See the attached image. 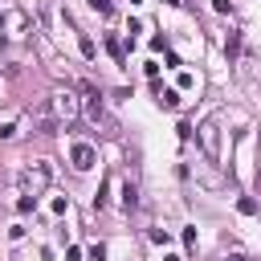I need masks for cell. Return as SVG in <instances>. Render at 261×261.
Wrapping results in <instances>:
<instances>
[{
  "label": "cell",
  "mask_w": 261,
  "mask_h": 261,
  "mask_svg": "<svg viewBox=\"0 0 261 261\" xmlns=\"http://www.w3.org/2000/svg\"><path fill=\"white\" fill-rule=\"evenodd\" d=\"M224 261H245V257H241V253H232V257H224Z\"/></svg>",
  "instance_id": "2e32d148"
},
{
  "label": "cell",
  "mask_w": 261,
  "mask_h": 261,
  "mask_svg": "<svg viewBox=\"0 0 261 261\" xmlns=\"http://www.w3.org/2000/svg\"><path fill=\"white\" fill-rule=\"evenodd\" d=\"M155 102H159L163 110H175V106H179V90H163V86H159V98H155Z\"/></svg>",
  "instance_id": "8992f818"
},
{
  "label": "cell",
  "mask_w": 261,
  "mask_h": 261,
  "mask_svg": "<svg viewBox=\"0 0 261 261\" xmlns=\"http://www.w3.org/2000/svg\"><path fill=\"white\" fill-rule=\"evenodd\" d=\"M122 208H126V212H135V208H139V188H135V184H126V188H122Z\"/></svg>",
  "instance_id": "52a82bcc"
},
{
  "label": "cell",
  "mask_w": 261,
  "mask_h": 261,
  "mask_svg": "<svg viewBox=\"0 0 261 261\" xmlns=\"http://www.w3.org/2000/svg\"><path fill=\"white\" fill-rule=\"evenodd\" d=\"M94 53H98V45H94V41L82 33V57H94Z\"/></svg>",
  "instance_id": "7c38bea8"
},
{
  "label": "cell",
  "mask_w": 261,
  "mask_h": 261,
  "mask_svg": "<svg viewBox=\"0 0 261 261\" xmlns=\"http://www.w3.org/2000/svg\"><path fill=\"white\" fill-rule=\"evenodd\" d=\"M82 94H86V102H82L86 118H90L94 126H102V130H114V118L106 114V102H102V94H98L94 86H82Z\"/></svg>",
  "instance_id": "7a4b0ae2"
},
{
  "label": "cell",
  "mask_w": 261,
  "mask_h": 261,
  "mask_svg": "<svg viewBox=\"0 0 261 261\" xmlns=\"http://www.w3.org/2000/svg\"><path fill=\"white\" fill-rule=\"evenodd\" d=\"M257 196H261V171H257Z\"/></svg>",
  "instance_id": "e0dca14e"
},
{
  "label": "cell",
  "mask_w": 261,
  "mask_h": 261,
  "mask_svg": "<svg viewBox=\"0 0 261 261\" xmlns=\"http://www.w3.org/2000/svg\"><path fill=\"white\" fill-rule=\"evenodd\" d=\"M212 8H216V12H232V4H228V0H212Z\"/></svg>",
  "instance_id": "9a60e30c"
},
{
  "label": "cell",
  "mask_w": 261,
  "mask_h": 261,
  "mask_svg": "<svg viewBox=\"0 0 261 261\" xmlns=\"http://www.w3.org/2000/svg\"><path fill=\"white\" fill-rule=\"evenodd\" d=\"M151 241H155V245H167V241H171V232H167V228H155V232H151Z\"/></svg>",
  "instance_id": "5bb4252c"
},
{
  "label": "cell",
  "mask_w": 261,
  "mask_h": 261,
  "mask_svg": "<svg viewBox=\"0 0 261 261\" xmlns=\"http://www.w3.org/2000/svg\"><path fill=\"white\" fill-rule=\"evenodd\" d=\"M224 53H228V57H237V53H241V33H228V41H224Z\"/></svg>",
  "instance_id": "9c48e42d"
},
{
  "label": "cell",
  "mask_w": 261,
  "mask_h": 261,
  "mask_svg": "<svg viewBox=\"0 0 261 261\" xmlns=\"http://www.w3.org/2000/svg\"><path fill=\"white\" fill-rule=\"evenodd\" d=\"M33 204H37V196H29V192H24V196L16 200V212H33Z\"/></svg>",
  "instance_id": "30bf717a"
},
{
  "label": "cell",
  "mask_w": 261,
  "mask_h": 261,
  "mask_svg": "<svg viewBox=\"0 0 261 261\" xmlns=\"http://www.w3.org/2000/svg\"><path fill=\"white\" fill-rule=\"evenodd\" d=\"M130 4H143V0H130Z\"/></svg>",
  "instance_id": "ac0fdd59"
},
{
  "label": "cell",
  "mask_w": 261,
  "mask_h": 261,
  "mask_svg": "<svg viewBox=\"0 0 261 261\" xmlns=\"http://www.w3.org/2000/svg\"><path fill=\"white\" fill-rule=\"evenodd\" d=\"M69 163H73L77 171H90V167L98 163V151H94L90 143H73V151H69Z\"/></svg>",
  "instance_id": "5b68a950"
},
{
  "label": "cell",
  "mask_w": 261,
  "mask_h": 261,
  "mask_svg": "<svg viewBox=\"0 0 261 261\" xmlns=\"http://www.w3.org/2000/svg\"><path fill=\"white\" fill-rule=\"evenodd\" d=\"M45 106L53 110V118H57V122H73V118L82 114V98H77L73 90H53V94L45 98Z\"/></svg>",
  "instance_id": "6da1fadb"
},
{
  "label": "cell",
  "mask_w": 261,
  "mask_h": 261,
  "mask_svg": "<svg viewBox=\"0 0 261 261\" xmlns=\"http://www.w3.org/2000/svg\"><path fill=\"white\" fill-rule=\"evenodd\" d=\"M90 4H94V12H102V16L114 12V0H90Z\"/></svg>",
  "instance_id": "8fae6325"
},
{
  "label": "cell",
  "mask_w": 261,
  "mask_h": 261,
  "mask_svg": "<svg viewBox=\"0 0 261 261\" xmlns=\"http://www.w3.org/2000/svg\"><path fill=\"white\" fill-rule=\"evenodd\" d=\"M106 49H110V57H114L118 65L126 61V49H122V41H118V37H106Z\"/></svg>",
  "instance_id": "ba28073f"
},
{
  "label": "cell",
  "mask_w": 261,
  "mask_h": 261,
  "mask_svg": "<svg viewBox=\"0 0 261 261\" xmlns=\"http://www.w3.org/2000/svg\"><path fill=\"white\" fill-rule=\"evenodd\" d=\"M237 208H241V212H245V216H253V212H257V200H253V196H245V200H241V204H237Z\"/></svg>",
  "instance_id": "4fadbf2b"
},
{
  "label": "cell",
  "mask_w": 261,
  "mask_h": 261,
  "mask_svg": "<svg viewBox=\"0 0 261 261\" xmlns=\"http://www.w3.org/2000/svg\"><path fill=\"white\" fill-rule=\"evenodd\" d=\"M200 147H204L208 159H220V130H216V122H204L200 126Z\"/></svg>",
  "instance_id": "277c9868"
},
{
  "label": "cell",
  "mask_w": 261,
  "mask_h": 261,
  "mask_svg": "<svg viewBox=\"0 0 261 261\" xmlns=\"http://www.w3.org/2000/svg\"><path fill=\"white\" fill-rule=\"evenodd\" d=\"M49 179H53V167H49V163H33V167H24V171H20V192L41 196V192L49 188Z\"/></svg>",
  "instance_id": "3957f363"
}]
</instances>
